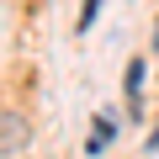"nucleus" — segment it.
<instances>
[{
	"label": "nucleus",
	"instance_id": "4",
	"mask_svg": "<svg viewBox=\"0 0 159 159\" xmlns=\"http://www.w3.org/2000/svg\"><path fill=\"white\" fill-rule=\"evenodd\" d=\"M96 11H101V0H85V16H80V27H90V21H96Z\"/></svg>",
	"mask_w": 159,
	"mask_h": 159
},
{
	"label": "nucleus",
	"instance_id": "3",
	"mask_svg": "<svg viewBox=\"0 0 159 159\" xmlns=\"http://www.w3.org/2000/svg\"><path fill=\"white\" fill-rule=\"evenodd\" d=\"M111 133H117V122H111V117H96V138H90V154H101V148L111 143Z\"/></svg>",
	"mask_w": 159,
	"mask_h": 159
},
{
	"label": "nucleus",
	"instance_id": "2",
	"mask_svg": "<svg viewBox=\"0 0 159 159\" xmlns=\"http://www.w3.org/2000/svg\"><path fill=\"white\" fill-rule=\"evenodd\" d=\"M138 96H143V58L127 64V106H138Z\"/></svg>",
	"mask_w": 159,
	"mask_h": 159
},
{
	"label": "nucleus",
	"instance_id": "1",
	"mask_svg": "<svg viewBox=\"0 0 159 159\" xmlns=\"http://www.w3.org/2000/svg\"><path fill=\"white\" fill-rule=\"evenodd\" d=\"M32 143V122L16 111H0V154H21Z\"/></svg>",
	"mask_w": 159,
	"mask_h": 159
}]
</instances>
